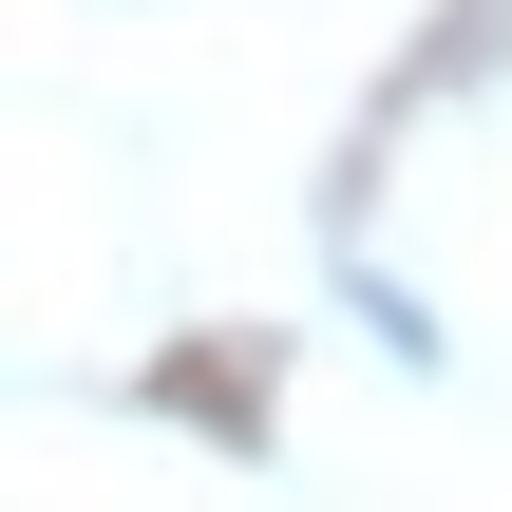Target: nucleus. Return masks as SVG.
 I'll list each match as a JSON object with an SVG mask.
<instances>
[]
</instances>
